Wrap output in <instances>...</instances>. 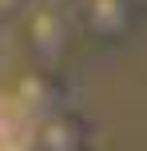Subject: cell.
<instances>
[{
  "instance_id": "obj_1",
  "label": "cell",
  "mask_w": 147,
  "mask_h": 151,
  "mask_svg": "<svg viewBox=\"0 0 147 151\" xmlns=\"http://www.w3.org/2000/svg\"><path fill=\"white\" fill-rule=\"evenodd\" d=\"M36 139V119L16 96H0V151H28Z\"/></svg>"
}]
</instances>
